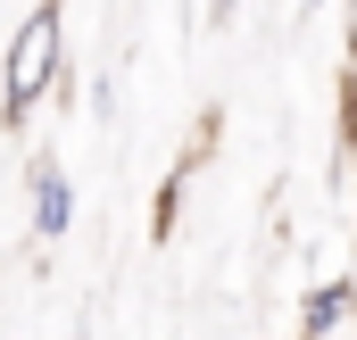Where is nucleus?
<instances>
[{
    "label": "nucleus",
    "mask_w": 357,
    "mask_h": 340,
    "mask_svg": "<svg viewBox=\"0 0 357 340\" xmlns=\"http://www.w3.org/2000/svg\"><path fill=\"white\" fill-rule=\"evenodd\" d=\"M67 84V0H33L25 25L0 50V125L25 133V116Z\"/></svg>",
    "instance_id": "1"
},
{
    "label": "nucleus",
    "mask_w": 357,
    "mask_h": 340,
    "mask_svg": "<svg viewBox=\"0 0 357 340\" xmlns=\"http://www.w3.org/2000/svg\"><path fill=\"white\" fill-rule=\"evenodd\" d=\"M25 199H33V241H67L75 233V183L59 158H33L25 167Z\"/></svg>",
    "instance_id": "2"
},
{
    "label": "nucleus",
    "mask_w": 357,
    "mask_h": 340,
    "mask_svg": "<svg viewBox=\"0 0 357 340\" xmlns=\"http://www.w3.org/2000/svg\"><path fill=\"white\" fill-rule=\"evenodd\" d=\"M349 324H357V274H324L307 291V307H299V340H333Z\"/></svg>",
    "instance_id": "3"
},
{
    "label": "nucleus",
    "mask_w": 357,
    "mask_h": 340,
    "mask_svg": "<svg viewBox=\"0 0 357 340\" xmlns=\"http://www.w3.org/2000/svg\"><path fill=\"white\" fill-rule=\"evenodd\" d=\"M233 8H241V0H208V17H216V25H225V17H233Z\"/></svg>",
    "instance_id": "4"
},
{
    "label": "nucleus",
    "mask_w": 357,
    "mask_h": 340,
    "mask_svg": "<svg viewBox=\"0 0 357 340\" xmlns=\"http://www.w3.org/2000/svg\"><path fill=\"white\" fill-rule=\"evenodd\" d=\"M299 8H324V0H299Z\"/></svg>",
    "instance_id": "5"
}]
</instances>
